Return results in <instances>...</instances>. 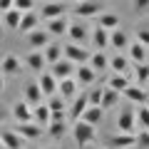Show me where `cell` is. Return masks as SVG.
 <instances>
[{"mask_svg":"<svg viewBox=\"0 0 149 149\" xmlns=\"http://www.w3.org/2000/svg\"><path fill=\"white\" fill-rule=\"evenodd\" d=\"M60 3H80V0H60Z\"/></svg>","mask_w":149,"mask_h":149,"instance_id":"bcb514c9","label":"cell"},{"mask_svg":"<svg viewBox=\"0 0 149 149\" xmlns=\"http://www.w3.org/2000/svg\"><path fill=\"white\" fill-rule=\"evenodd\" d=\"M97 27H102V30H114V27H119V17L114 15V13H100L97 15Z\"/></svg>","mask_w":149,"mask_h":149,"instance_id":"4dcf8cb0","label":"cell"},{"mask_svg":"<svg viewBox=\"0 0 149 149\" xmlns=\"http://www.w3.org/2000/svg\"><path fill=\"white\" fill-rule=\"evenodd\" d=\"M134 77H137V85H139V87L149 85V62L137 65V67H134Z\"/></svg>","mask_w":149,"mask_h":149,"instance_id":"8d00e7d4","label":"cell"},{"mask_svg":"<svg viewBox=\"0 0 149 149\" xmlns=\"http://www.w3.org/2000/svg\"><path fill=\"white\" fill-rule=\"evenodd\" d=\"M35 27H40V17H37L35 10H27L20 15V25H17V30L22 32V35H27L30 30H35Z\"/></svg>","mask_w":149,"mask_h":149,"instance_id":"44dd1931","label":"cell"},{"mask_svg":"<svg viewBox=\"0 0 149 149\" xmlns=\"http://www.w3.org/2000/svg\"><path fill=\"white\" fill-rule=\"evenodd\" d=\"M13 10V0H0V13H8Z\"/></svg>","mask_w":149,"mask_h":149,"instance_id":"7bdbcfd3","label":"cell"},{"mask_svg":"<svg viewBox=\"0 0 149 149\" xmlns=\"http://www.w3.org/2000/svg\"><path fill=\"white\" fill-rule=\"evenodd\" d=\"M129 57L124 52H114L109 55V70L112 72H119V74H129Z\"/></svg>","mask_w":149,"mask_h":149,"instance_id":"d6986e66","label":"cell"},{"mask_svg":"<svg viewBox=\"0 0 149 149\" xmlns=\"http://www.w3.org/2000/svg\"><path fill=\"white\" fill-rule=\"evenodd\" d=\"M134 149H149V129L134 132Z\"/></svg>","mask_w":149,"mask_h":149,"instance_id":"74e56055","label":"cell"},{"mask_svg":"<svg viewBox=\"0 0 149 149\" xmlns=\"http://www.w3.org/2000/svg\"><path fill=\"white\" fill-rule=\"evenodd\" d=\"M0 144H3V149H22L25 139L15 129H0Z\"/></svg>","mask_w":149,"mask_h":149,"instance_id":"7c38bea8","label":"cell"},{"mask_svg":"<svg viewBox=\"0 0 149 149\" xmlns=\"http://www.w3.org/2000/svg\"><path fill=\"white\" fill-rule=\"evenodd\" d=\"M17 72H20V60H17L15 55L3 57V62H0V74H17Z\"/></svg>","mask_w":149,"mask_h":149,"instance_id":"d6a6232c","label":"cell"},{"mask_svg":"<svg viewBox=\"0 0 149 149\" xmlns=\"http://www.w3.org/2000/svg\"><path fill=\"white\" fill-rule=\"evenodd\" d=\"M132 8H134V13H147L149 10V0H132Z\"/></svg>","mask_w":149,"mask_h":149,"instance_id":"b9f144b4","label":"cell"},{"mask_svg":"<svg viewBox=\"0 0 149 149\" xmlns=\"http://www.w3.org/2000/svg\"><path fill=\"white\" fill-rule=\"evenodd\" d=\"M85 65H90L95 72H102V70H109V55H104L102 50H97V52H90V60H87Z\"/></svg>","mask_w":149,"mask_h":149,"instance_id":"7402d4cb","label":"cell"},{"mask_svg":"<svg viewBox=\"0 0 149 149\" xmlns=\"http://www.w3.org/2000/svg\"><path fill=\"white\" fill-rule=\"evenodd\" d=\"M82 122H85V124H92V127H100V122H102V119H104V112H102L100 109V107H87V109L85 112H82Z\"/></svg>","mask_w":149,"mask_h":149,"instance_id":"4316f807","label":"cell"},{"mask_svg":"<svg viewBox=\"0 0 149 149\" xmlns=\"http://www.w3.org/2000/svg\"><path fill=\"white\" fill-rule=\"evenodd\" d=\"M72 139L80 144V147H90L97 139V127L85 124L82 119H77V122H72Z\"/></svg>","mask_w":149,"mask_h":149,"instance_id":"6da1fadb","label":"cell"},{"mask_svg":"<svg viewBox=\"0 0 149 149\" xmlns=\"http://www.w3.org/2000/svg\"><path fill=\"white\" fill-rule=\"evenodd\" d=\"M134 122H137V129H149V104H137Z\"/></svg>","mask_w":149,"mask_h":149,"instance_id":"836d02e7","label":"cell"},{"mask_svg":"<svg viewBox=\"0 0 149 149\" xmlns=\"http://www.w3.org/2000/svg\"><path fill=\"white\" fill-rule=\"evenodd\" d=\"M77 92H80V85L74 82V77H67V80H60V82H57V95L62 97L65 102H67V100H74Z\"/></svg>","mask_w":149,"mask_h":149,"instance_id":"2e32d148","label":"cell"},{"mask_svg":"<svg viewBox=\"0 0 149 149\" xmlns=\"http://www.w3.org/2000/svg\"><path fill=\"white\" fill-rule=\"evenodd\" d=\"M137 42H142L144 47H149V27H139L137 30Z\"/></svg>","mask_w":149,"mask_h":149,"instance_id":"60d3db41","label":"cell"},{"mask_svg":"<svg viewBox=\"0 0 149 149\" xmlns=\"http://www.w3.org/2000/svg\"><path fill=\"white\" fill-rule=\"evenodd\" d=\"M62 57H65V60H70V62L77 67V65H85L87 60H90V50H87L85 45L67 42V45H62Z\"/></svg>","mask_w":149,"mask_h":149,"instance_id":"7a4b0ae2","label":"cell"},{"mask_svg":"<svg viewBox=\"0 0 149 149\" xmlns=\"http://www.w3.org/2000/svg\"><path fill=\"white\" fill-rule=\"evenodd\" d=\"M87 107H90V102H87V90H82V92H77V95H74L72 107L67 109V119H70V122H77Z\"/></svg>","mask_w":149,"mask_h":149,"instance_id":"5b68a950","label":"cell"},{"mask_svg":"<svg viewBox=\"0 0 149 149\" xmlns=\"http://www.w3.org/2000/svg\"><path fill=\"white\" fill-rule=\"evenodd\" d=\"M32 122L40 124L42 129L50 124V107H47V102H40V104L32 107Z\"/></svg>","mask_w":149,"mask_h":149,"instance_id":"603a6c76","label":"cell"},{"mask_svg":"<svg viewBox=\"0 0 149 149\" xmlns=\"http://www.w3.org/2000/svg\"><path fill=\"white\" fill-rule=\"evenodd\" d=\"M129 45V37L124 30H119V27H114V30H109V47H114L117 52H122V50H127Z\"/></svg>","mask_w":149,"mask_h":149,"instance_id":"cb8c5ba5","label":"cell"},{"mask_svg":"<svg viewBox=\"0 0 149 149\" xmlns=\"http://www.w3.org/2000/svg\"><path fill=\"white\" fill-rule=\"evenodd\" d=\"M67 27H70V20L67 17H52V20H47L45 22V30H47V35L50 37H62V35H67Z\"/></svg>","mask_w":149,"mask_h":149,"instance_id":"5bb4252c","label":"cell"},{"mask_svg":"<svg viewBox=\"0 0 149 149\" xmlns=\"http://www.w3.org/2000/svg\"><path fill=\"white\" fill-rule=\"evenodd\" d=\"M10 114L15 117V122L20 124V122H32V107L27 104L25 100H17V102H13V107H10Z\"/></svg>","mask_w":149,"mask_h":149,"instance_id":"8fae6325","label":"cell"},{"mask_svg":"<svg viewBox=\"0 0 149 149\" xmlns=\"http://www.w3.org/2000/svg\"><path fill=\"white\" fill-rule=\"evenodd\" d=\"M40 52H42V57H45L47 65H55L57 60H62V45L60 42H47Z\"/></svg>","mask_w":149,"mask_h":149,"instance_id":"d4e9b609","label":"cell"},{"mask_svg":"<svg viewBox=\"0 0 149 149\" xmlns=\"http://www.w3.org/2000/svg\"><path fill=\"white\" fill-rule=\"evenodd\" d=\"M119 102V92L109 90V87H102V100H100V109H112V107H117Z\"/></svg>","mask_w":149,"mask_h":149,"instance_id":"f1b7e54d","label":"cell"},{"mask_svg":"<svg viewBox=\"0 0 149 149\" xmlns=\"http://www.w3.org/2000/svg\"><path fill=\"white\" fill-rule=\"evenodd\" d=\"M37 87H40V92H42V97H52L57 95V80H55L52 74L47 72V70H42V72L37 74Z\"/></svg>","mask_w":149,"mask_h":149,"instance_id":"8992f818","label":"cell"},{"mask_svg":"<svg viewBox=\"0 0 149 149\" xmlns=\"http://www.w3.org/2000/svg\"><path fill=\"white\" fill-rule=\"evenodd\" d=\"M100 100H102V87H92V90H87V102H90L92 107H100Z\"/></svg>","mask_w":149,"mask_h":149,"instance_id":"f35d334b","label":"cell"},{"mask_svg":"<svg viewBox=\"0 0 149 149\" xmlns=\"http://www.w3.org/2000/svg\"><path fill=\"white\" fill-rule=\"evenodd\" d=\"M65 10H67V8H65V3H60V0H47V3L40 8L37 17L47 22V20H52V17H62V15H65Z\"/></svg>","mask_w":149,"mask_h":149,"instance_id":"277c9868","label":"cell"},{"mask_svg":"<svg viewBox=\"0 0 149 149\" xmlns=\"http://www.w3.org/2000/svg\"><path fill=\"white\" fill-rule=\"evenodd\" d=\"M47 72L60 82V80H67V77H72V74H74V65L70 62V60H65V57H62V60H57L55 65H50Z\"/></svg>","mask_w":149,"mask_h":149,"instance_id":"52a82bcc","label":"cell"},{"mask_svg":"<svg viewBox=\"0 0 149 149\" xmlns=\"http://www.w3.org/2000/svg\"><path fill=\"white\" fill-rule=\"evenodd\" d=\"M47 134L52 139H60V137H65V132H67V119H60V122H50L47 127Z\"/></svg>","mask_w":149,"mask_h":149,"instance_id":"e575fe53","label":"cell"},{"mask_svg":"<svg viewBox=\"0 0 149 149\" xmlns=\"http://www.w3.org/2000/svg\"><path fill=\"white\" fill-rule=\"evenodd\" d=\"M109 147H112V149H129V147H134V134H122V132H117L114 137L109 139Z\"/></svg>","mask_w":149,"mask_h":149,"instance_id":"1f68e13d","label":"cell"},{"mask_svg":"<svg viewBox=\"0 0 149 149\" xmlns=\"http://www.w3.org/2000/svg\"><path fill=\"white\" fill-rule=\"evenodd\" d=\"M129 85V74H119V72H112L109 77H107V87L114 92H119L122 95V90Z\"/></svg>","mask_w":149,"mask_h":149,"instance_id":"f546056e","label":"cell"},{"mask_svg":"<svg viewBox=\"0 0 149 149\" xmlns=\"http://www.w3.org/2000/svg\"><path fill=\"white\" fill-rule=\"evenodd\" d=\"M47 42H52L47 35V30H40V27H35V30L27 32V45H30L32 50H42Z\"/></svg>","mask_w":149,"mask_h":149,"instance_id":"e0dca14e","label":"cell"},{"mask_svg":"<svg viewBox=\"0 0 149 149\" xmlns=\"http://www.w3.org/2000/svg\"><path fill=\"white\" fill-rule=\"evenodd\" d=\"M5 122V109H3V107H0V124Z\"/></svg>","mask_w":149,"mask_h":149,"instance_id":"f6af8a7d","label":"cell"},{"mask_svg":"<svg viewBox=\"0 0 149 149\" xmlns=\"http://www.w3.org/2000/svg\"><path fill=\"white\" fill-rule=\"evenodd\" d=\"M129 149H134V147H129Z\"/></svg>","mask_w":149,"mask_h":149,"instance_id":"f907efd6","label":"cell"},{"mask_svg":"<svg viewBox=\"0 0 149 149\" xmlns=\"http://www.w3.org/2000/svg\"><path fill=\"white\" fill-rule=\"evenodd\" d=\"M122 95L127 97L129 102H134V104H147L149 102V92L144 90V87H139V85H132V82L122 90Z\"/></svg>","mask_w":149,"mask_h":149,"instance_id":"30bf717a","label":"cell"},{"mask_svg":"<svg viewBox=\"0 0 149 149\" xmlns=\"http://www.w3.org/2000/svg\"><path fill=\"white\" fill-rule=\"evenodd\" d=\"M100 13H102V3L100 0H80V3H74V15L82 17V20L97 17Z\"/></svg>","mask_w":149,"mask_h":149,"instance_id":"3957f363","label":"cell"},{"mask_svg":"<svg viewBox=\"0 0 149 149\" xmlns=\"http://www.w3.org/2000/svg\"><path fill=\"white\" fill-rule=\"evenodd\" d=\"M13 8H15L17 13H27L35 8V0H13Z\"/></svg>","mask_w":149,"mask_h":149,"instance_id":"ab89813d","label":"cell"},{"mask_svg":"<svg viewBox=\"0 0 149 149\" xmlns=\"http://www.w3.org/2000/svg\"><path fill=\"white\" fill-rule=\"evenodd\" d=\"M87 149H102V147H92V144H90V147H87Z\"/></svg>","mask_w":149,"mask_h":149,"instance_id":"7dc6e473","label":"cell"},{"mask_svg":"<svg viewBox=\"0 0 149 149\" xmlns=\"http://www.w3.org/2000/svg\"><path fill=\"white\" fill-rule=\"evenodd\" d=\"M5 92V74H0V95Z\"/></svg>","mask_w":149,"mask_h":149,"instance_id":"ee69618b","label":"cell"},{"mask_svg":"<svg viewBox=\"0 0 149 149\" xmlns=\"http://www.w3.org/2000/svg\"><path fill=\"white\" fill-rule=\"evenodd\" d=\"M127 57H129V62H134V65H142V62H147V57H149V47H144L142 42H129L127 45Z\"/></svg>","mask_w":149,"mask_h":149,"instance_id":"9a60e30c","label":"cell"},{"mask_svg":"<svg viewBox=\"0 0 149 149\" xmlns=\"http://www.w3.org/2000/svg\"><path fill=\"white\" fill-rule=\"evenodd\" d=\"M25 102H27L30 107H35V104H40V102H45V97H42V92H40V87H37L35 80L25 85Z\"/></svg>","mask_w":149,"mask_h":149,"instance_id":"484cf974","label":"cell"},{"mask_svg":"<svg viewBox=\"0 0 149 149\" xmlns=\"http://www.w3.org/2000/svg\"><path fill=\"white\" fill-rule=\"evenodd\" d=\"M20 15H22V13H17L15 8L8 10V13H3V22H5L8 30H17V25H20Z\"/></svg>","mask_w":149,"mask_h":149,"instance_id":"d590c367","label":"cell"},{"mask_svg":"<svg viewBox=\"0 0 149 149\" xmlns=\"http://www.w3.org/2000/svg\"><path fill=\"white\" fill-rule=\"evenodd\" d=\"M67 37H70V42H74V45H85L87 40H90V30H87L82 22H70Z\"/></svg>","mask_w":149,"mask_h":149,"instance_id":"4fadbf2b","label":"cell"},{"mask_svg":"<svg viewBox=\"0 0 149 149\" xmlns=\"http://www.w3.org/2000/svg\"><path fill=\"white\" fill-rule=\"evenodd\" d=\"M17 134H20L22 139H40L42 137V132L45 129L40 127V124H35V122H20L17 124V129H15Z\"/></svg>","mask_w":149,"mask_h":149,"instance_id":"ac0fdd59","label":"cell"},{"mask_svg":"<svg viewBox=\"0 0 149 149\" xmlns=\"http://www.w3.org/2000/svg\"><path fill=\"white\" fill-rule=\"evenodd\" d=\"M45 149H57V147H45Z\"/></svg>","mask_w":149,"mask_h":149,"instance_id":"c3c4849f","label":"cell"},{"mask_svg":"<svg viewBox=\"0 0 149 149\" xmlns=\"http://www.w3.org/2000/svg\"><path fill=\"white\" fill-rule=\"evenodd\" d=\"M25 67L40 74L45 67H47V62H45V57H42V52H40V50H32V52L25 55Z\"/></svg>","mask_w":149,"mask_h":149,"instance_id":"ffe728a7","label":"cell"},{"mask_svg":"<svg viewBox=\"0 0 149 149\" xmlns=\"http://www.w3.org/2000/svg\"><path fill=\"white\" fill-rule=\"evenodd\" d=\"M90 40H92V45H95L97 50H102V52H104V50L109 47V32H107V30H102V27H95V30H92Z\"/></svg>","mask_w":149,"mask_h":149,"instance_id":"83f0119b","label":"cell"},{"mask_svg":"<svg viewBox=\"0 0 149 149\" xmlns=\"http://www.w3.org/2000/svg\"><path fill=\"white\" fill-rule=\"evenodd\" d=\"M117 132L122 134H134L137 132V122H134V109H122L117 117Z\"/></svg>","mask_w":149,"mask_h":149,"instance_id":"9c48e42d","label":"cell"},{"mask_svg":"<svg viewBox=\"0 0 149 149\" xmlns=\"http://www.w3.org/2000/svg\"><path fill=\"white\" fill-rule=\"evenodd\" d=\"M0 149H3V144H0Z\"/></svg>","mask_w":149,"mask_h":149,"instance_id":"681fc988","label":"cell"},{"mask_svg":"<svg viewBox=\"0 0 149 149\" xmlns=\"http://www.w3.org/2000/svg\"><path fill=\"white\" fill-rule=\"evenodd\" d=\"M95 80H97V72L90 65H77V67H74V82L80 87H92Z\"/></svg>","mask_w":149,"mask_h":149,"instance_id":"ba28073f","label":"cell"}]
</instances>
